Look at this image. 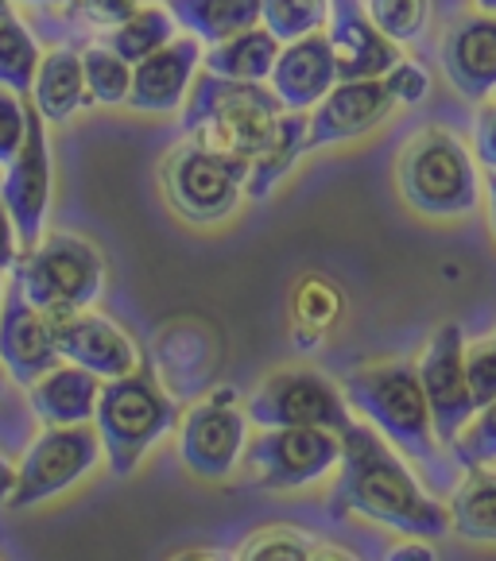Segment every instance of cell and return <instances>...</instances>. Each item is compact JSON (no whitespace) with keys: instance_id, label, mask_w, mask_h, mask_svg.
<instances>
[{"instance_id":"cell-8","label":"cell","mask_w":496,"mask_h":561,"mask_svg":"<svg viewBox=\"0 0 496 561\" xmlns=\"http://www.w3.org/2000/svg\"><path fill=\"white\" fill-rule=\"evenodd\" d=\"M101 454L105 449H101L98 426H90V422H82V426H47L20 461L16 492H12L9 507L27 512V507H40L63 495L98 469Z\"/></svg>"},{"instance_id":"cell-35","label":"cell","mask_w":496,"mask_h":561,"mask_svg":"<svg viewBox=\"0 0 496 561\" xmlns=\"http://www.w3.org/2000/svg\"><path fill=\"white\" fill-rule=\"evenodd\" d=\"M315 546L306 542L303 535H288V530H272L260 535L237 553V561H311Z\"/></svg>"},{"instance_id":"cell-6","label":"cell","mask_w":496,"mask_h":561,"mask_svg":"<svg viewBox=\"0 0 496 561\" xmlns=\"http://www.w3.org/2000/svg\"><path fill=\"white\" fill-rule=\"evenodd\" d=\"M12 279L43 314H75V310L98 302L101 287H105V260L90 240L50 232L32 252H20Z\"/></svg>"},{"instance_id":"cell-32","label":"cell","mask_w":496,"mask_h":561,"mask_svg":"<svg viewBox=\"0 0 496 561\" xmlns=\"http://www.w3.org/2000/svg\"><path fill=\"white\" fill-rule=\"evenodd\" d=\"M450 457H454L458 469H485V465L496 461V399L488 407H481L470 419V426L462 430L450 446Z\"/></svg>"},{"instance_id":"cell-17","label":"cell","mask_w":496,"mask_h":561,"mask_svg":"<svg viewBox=\"0 0 496 561\" xmlns=\"http://www.w3.org/2000/svg\"><path fill=\"white\" fill-rule=\"evenodd\" d=\"M330 39L338 82H361V78H384L399 62V47L372 24L361 0H330Z\"/></svg>"},{"instance_id":"cell-2","label":"cell","mask_w":496,"mask_h":561,"mask_svg":"<svg viewBox=\"0 0 496 561\" xmlns=\"http://www.w3.org/2000/svg\"><path fill=\"white\" fill-rule=\"evenodd\" d=\"M341 396L349 411H357L384 442L415 461L435 488H454V465L442 457V442L435 434L427 396H422L419 368L407 360L372 364L341 376Z\"/></svg>"},{"instance_id":"cell-1","label":"cell","mask_w":496,"mask_h":561,"mask_svg":"<svg viewBox=\"0 0 496 561\" xmlns=\"http://www.w3.org/2000/svg\"><path fill=\"white\" fill-rule=\"evenodd\" d=\"M330 515H361V519L392 527L407 538L450 535V512L427 495L392 442H384L369 422H353L341 434L338 484L330 492Z\"/></svg>"},{"instance_id":"cell-19","label":"cell","mask_w":496,"mask_h":561,"mask_svg":"<svg viewBox=\"0 0 496 561\" xmlns=\"http://www.w3.org/2000/svg\"><path fill=\"white\" fill-rule=\"evenodd\" d=\"M442 70L465 101H485L496 93V16L470 12L450 24L442 39Z\"/></svg>"},{"instance_id":"cell-25","label":"cell","mask_w":496,"mask_h":561,"mask_svg":"<svg viewBox=\"0 0 496 561\" xmlns=\"http://www.w3.org/2000/svg\"><path fill=\"white\" fill-rule=\"evenodd\" d=\"M306 124H311V116H306V113H291V108H288V113L280 116L272 144L260 151L257 163L248 167L245 198H252V202L268 198V194L275 191V182H280L283 174H288L291 167L306 156Z\"/></svg>"},{"instance_id":"cell-37","label":"cell","mask_w":496,"mask_h":561,"mask_svg":"<svg viewBox=\"0 0 496 561\" xmlns=\"http://www.w3.org/2000/svg\"><path fill=\"white\" fill-rule=\"evenodd\" d=\"M384 78H388V85H392V93H396L399 105H419V101L430 93V75L419 67V62H404V58H399L396 67H392Z\"/></svg>"},{"instance_id":"cell-20","label":"cell","mask_w":496,"mask_h":561,"mask_svg":"<svg viewBox=\"0 0 496 561\" xmlns=\"http://www.w3.org/2000/svg\"><path fill=\"white\" fill-rule=\"evenodd\" d=\"M268 85L283 101V108L311 113L338 85V62H334L330 39L318 32V35H306V39L283 43Z\"/></svg>"},{"instance_id":"cell-11","label":"cell","mask_w":496,"mask_h":561,"mask_svg":"<svg viewBox=\"0 0 496 561\" xmlns=\"http://www.w3.org/2000/svg\"><path fill=\"white\" fill-rule=\"evenodd\" d=\"M248 446V414L233 388H217L187 411L179 426V457L199 480H229Z\"/></svg>"},{"instance_id":"cell-26","label":"cell","mask_w":496,"mask_h":561,"mask_svg":"<svg viewBox=\"0 0 496 561\" xmlns=\"http://www.w3.org/2000/svg\"><path fill=\"white\" fill-rule=\"evenodd\" d=\"M450 530L465 542H496V472H465L450 500Z\"/></svg>"},{"instance_id":"cell-5","label":"cell","mask_w":496,"mask_h":561,"mask_svg":"<svg viewBox=\"0 0 496 561\" xmlns=\"http://www.w3.org/2000/svg\"><path fill=\"white\" fill-rule=\"evenodd\" d=\"M399 198L422 217H465L477 209V167L447 128L419 133L396 159Z\"/></svg>"},{"instance_id":"cell-38","label":"cell","mask_w":496,"mask_h":561,"mask_svg":"<svg viewBox=\"0 0 496 561\" xmlns=\"http://www.w3.org/2000/svg\"><path fill=\"white\" fill-rule=\"evenodd\" d=\"M78 9H82V16L90 20V24L113 32L116 24H124L128 16L140 12V0H78Z\"/></svg>"},{"instance_id":"cell-39","label":"cell","mask_w":496,"mask_h":561,"mask_svg":"<svg viewBox=\"0 0 496 561\" xmlns=\"http://www.w3.org/2000/svg\"><path fill=\"white\" fill-rule=\"evenodd\" d=\"M477 159L488 171H496V105L485 108L477 121Z\"/></svg>"},{"instance_id":"cell-46","label":"cell","mask_w":496,"mask_h":561,"mask_svg":"<svg viewBox=\"0 0 496 561\" xmlns=\"http://www.w3.org/2000/svg\"><path fill=\"white\" fill-rule=\"evenodd\" d=\"M473 4H477L481 12H493V16H496V0H473Z\"/></svg>"},{"instance_id":"cell-22","label":"cell","mask_w":496,"mask_h":561,"mask_svg":"<svg viewBox=\"0 0 496 561\" xmlns=\"http://www.w3.org/2000/svg\"><path fill=\"white\" fill-rule=\"evenodd\" d=\"M174 24L187 35L210 47V43L233 39V35L260 27L264 20V0H164Z\"/></svg>"},{"instance_id":"cell-10","label":"cell","mask_w":496,"mask_h":561,"mask_svg":"<svg viewBox=\"0 0 496 561\" xmlns=\"http://www.w3.org/2000/svg\"><path fill=\"white\" fill-rule=\"evenodd\" d=\"M240 461L252 472V484L264 492H291L323 480L341 465V434L311 426L260 430L245 446Z\"/></svg>"},{"instance_id":"cell-42","label":"cell","mask_w":496,"mask_h":561,"mask_svg":"<svg viewBox=\"0 0 496 561\" xmlns=\"http://www.w3.org/2000/svg\"><path fill=\"white\" fill-rule=\"evenodd\" d=\"M12 492H16V469H12V465L0 457V504H9Z\"/></svg>"},{"instance_id":"cell-12","label":"cell","mask_w":496,"mask_h":561,"mask_svg":"<svg viewBox=\"0 0 496 561\" xmlns=\"http://www.w3.org/2000/svg\"><path fill=\"white\" fill-rule=\"evenodd\" d=\"M50 144L47 128H43L40 108L27 101V136L24 148L16 151L9 167H4V182H0V198L12 217L20 252H32L43 237H47V209H50Z\"/></svg>"},{"instance_id":"cell-41","label":"cell","mask_w":496,"mask_h":561,"mask_svg":"<svg viewBox=\"0 0 496 561\" xmlns=\"http://www.w3.org/2000/svg\"><path fill=\"white\" fill-rule=\"evenodd\" d=\"M384 561H439V553H435V546L427 538H407V542L392 546L384 553Z\"/></svg>"},{"instance_id":"cell-3","label":"cell","mask_w":496,"mask_h":561,"mask_svg":"<svg viewBox=\"0 0 496 561\" xmlns=\"http://www.w3.org/2000/svg\"><path fill=\"white\" fill-rule=\"evenodd\" d=\"M288 113L283 101L264 82H233V78L199 75L182 105V133L206 151L233 163L252 167L272 144L275 124Z\"/></svg>"},{"instance_id":"cell-18","label":"cell","mask_w":496,"mask_h":561,"mask_svg":"<svg viewBox=\"0 0 496 561\" xmlns=\"http://www.w3.org/2000/svg\"><path fill=\"white\" fill-rule=\"evenodd\" d=\"M202 67V43L194 35H174L167 47L133 67V93L128 105L136 113H174L187 105L194 78Z\"/></svg>"},{"instance_id":"cell-29","label":"cell","mask_w":496,"mask_h":561,"mask_svg":"<svg viewBox=\"0 0 496 561\" xmlns=\"http://www.w3.org/2000/svg\"><path fill=\"white\" fill-rule=\"evenodd\" d=\"M86 67V90H90V105H128L133 93V62H124L109 43H93L82 50Z\"/></svg>"},{"instance_id":"cell-36","label":"cell","mask_w":496,"mask_h":561,"mask_svg":"<svg viewBox=\"0 0 496 561\" xmlns=\"http://www.w3.org/2000/svg\"><path fill=\"white\" fill-rule=\"evenodd\" d=\"M27 136V98L0 85V167H9Z\"/></svg>"},{"instance_id":"cell-40","label":"cell","mask_w":496,"mask_h":561,"mask_svg":"<svg viewBox=\"0 0 496 561\" xmlns=\"http://www.w3.org/2000/svg\"><path fill=\"white\" fill-rule=\"evenodd\" d=\"M20 260V240L16 229H12V217L4 209V198H0V272H12Z\"/></svg>"},{"instance_id":"cell-30","label":"cell","mask_w":496,"mask_h":561,"mask_svg":"<svg viewBox=\"0 0 496 561\" xmlns=\"http://www.w3.org/2000/svg\"><path fill=\"white\" fill-rule=\"evenodd\" d=\"M260 24L280 43L306 39V35H318L330 24V0H264Z\"/></svg>"},{"instance_id":"cell-13","label":"cell","mask_w":496,"mask_h":561,"mask_svg":"<svg viewBox=\"0 0 496 561\" xmlns=\"http://www.w3.org/2000/svg\"><path fill=\"white\" fill-rule=\"evenodd\" d=\"M419 383L427 396L430 419H435V434L442 446H454V438L470 426V419L477 414L473 403L470 380H465V337L462 325L447 322L435 330V337L427 341L419 356Z\"/></svg>"},{"instance_id":"cell-16","label":"cell","mask_w":496,"mask_h":561,"mask_svg":"<svg viewBox=\"0 0 496 561\" xmlns=\"http://www.w3.org/2000/svg\"><path fill=\"white\" fill-rule=\"evenodd\" d=\"M55 322V341H58V356L67 364L93 371L101 380H121L128 371L140 368V353L128 341V333L116 322L90 310H75V314H58Z\"/></svg>"},{"instance_id":"cell-33","label":"cell","mask_w":496,"mask_h":561,"mask_svg":"<svg viewBox=\"0 0 496 561\" xmlns=\"http://www.w3.org/2000/svg\"><path fill=\"white\" fill-rule=\"evenodd\" d=\"M341 314V295L334 290L330 279H306L295 295V318L303 330L326 333Z\"/></svg>"},{"instance_id":"cell-24","label":"cell","mask_w":496,"mask_h":561,"mask_svg":"<svg viewBox=\"0 0 496 561\" xmlns=\"http://www.w3.org/2000/svg\"><path fill=\"white\" fill-rule=\"evenodd\" d=\"M280 50H283V43L260 24V27H248V32L233 35V39L210 43V47L202 50V67L217 78H233V82H268Z\"/></svg>"},{"instance_id":"cell-28","label":"cell","mask_w":496,"mask_h":561,"mask_svg":"<svg viewBox=\"0 0 496 561\" xmlns=\"http://www.w3.org/2000/svg\"><path fill=\"white\" fill-rule=\"evenodd\" d=\"M179 24L167 12V4H151V9H140L136 16H128L124 24H116L113 32L105 35V43L124 58V62H144L148 55H156L159 47L174 39Z\"/></svg>"},{"instance_id":"cell-43","label":"cell","mask_w":496,"mask_h":561,"mask_svg":"<svg viewBox=\"0 0 496 561\" xmlns=\"http://www.w3.org/2000/svg\"><path fill=\"white\" fill-rule=\"evenodd\" d=\"M174 561H237V558H233L229 550H187Z\"/></svg>"},{"instance_id":"cell-49","label":"cell","mask_w":496,"mask_h":561,"mask_svg":"<svg viewBox=\"0 0 496 561\" xmlns=\"http://www.w3.org/2000/svg\"><path fill=\"white\" fill-rule=\"evenodd\" d=\"M0 275H4V272H0ZM0 298H4V279H0Z\"/></svg>"},{"instance_id":"cell-14","label":"cell","mask_w":496,"mask_h":561,"mask_svg":"<svg viewBox=\"0 0 496 561\" xmlns=\"http://www.w3.org/2000/svg\"><path fill=\"white\" fill-rule=\"evenodd\" d=\"M58 364H63V356H58L55 322L40 306H32V298L12 279L0 298V368L9 371L12 383L32 388L40 376H47Z\"/></svg>"},{"instance_id":"cell-15","label":"cell","mask_w":496,"mask_h":561,"mask_svg":"<svg viewBox=\"0 0 496 561\" xmlns=\"http://www.w3.org/2000/svg\"><path fill=\"white\" fill-rule=\"evenodd\" d=\"M396 93H392L388 78H361V82H338L315 108H311V124H306V151H323L334 144L369 136L384 116L396 108Z\"/></svg>"},{"instance_id":"cell-21","label":"cell","mask_w":496,"mask_h":561,"mask_svg":"<svg viewBox=\"0 0 496 561\" xmlns=\"http://www.w3.org/2000/svg\"><path fill=\"white\" fill-rule=\"evenodd\" d=\"M101 388H105L101 376L63 360L27 388V403L43 426H82L98 414Z\"/></svg>"},{"instance_id":"cell-23","label":"cell","mask_w":496,"mask_h":561,"mask_svg":"<svg viewBox=\"0 0 496 561\" xmlns=\"http://www.w3.org/2000/svg\"><path fill=\"white\" fill-rule=\"evenodd\" d=\"M32 105L40 108L43 121H70L78 108L90 105V90H86V67L82 55L70 47L47 50L40 62V75H35Z\"/></svg>"},{"instance_id":"cell-34","label":"cell","mask_w":496,"mask_h":561,"mask_svg":"<svg viewBox=\"0 0 496 561\" xmlns=\"http://www.w3.org/2000/svg\"><path fill=\"white\" fill-rule=\"evenodd\" d=\"M465 380H470L477 411L496 399V333L477 345H465Z\"/></svg>"},{"instance_id":"cell-4","label":"cell","mask_w":496,"mask_h":561,"mask_svg":"<svg viewBox=\"0 0 496 561\" xmlns=\"http://www.w3.org/2000/svg\"><path fill=\"white\" fill-rule=\"evenodd\" d=\"M93 426H98L101 449L109 457V472L124 480L140 469L148 449L164 434H171L179 426V407L156 383L151 368L140 364V368L121 376V380H105Z\"/></svg>"},{"instance_id":"cell-7","label":"cell","mask_w":496,"mask_h":561,"mask_svg":"<svg viewBox=\"0 0 496 561\" xmlns=\"http://www.w3.org/2000/svg\"><path fill=\"white\" fill-rule=\"evenodd\" d=\"M248 167L206 151L202 144H182L164 159V194L171 209L191 225H217L245 198Z\"/></svg>"},{"instance_id":"cell-31","label":"cell","mask_w":496,"mask_h":561,"mask_svg":"<svg viewBox=\"0 0 496 561\" xmlns=\"http://www.w3.org/2000/svg\"><path fill=\"white\" fill-rule=\"evenodd\" d=\"M364 12L392 43H415L430 27L435 0H361Z\"/></svg>"},{"instance_id":"cell-27","label":"cell","mask_w":496,"mask_h":561,"mask_svg":"<svg viewBox=\"0 0 496 561\" xmlns=\"http://www.w3.org/2000/svg\"><path fill=\"white\" fill-rule=\"evenodd\" d=\"M40 62H43V55H40V47H35L32 32H27L24 20L9 9L0 16V85L32 101Z\"/></svg>"},{"instance_id":"cell-48","label":"cell","mask_w":496,"mask_h":561,"mask_svg":"<svg viewBox=\"0 0 496 561\" xmlns=\"http://www.w3.org/2000/svg\"><path fill=\"white\" fill-rule=\"evenodd\" d=\"M9 4H12V0H0V16H4V12H9Z\"/></svg>"},{"instance_id":"cell-44","label":"cell","mask_w":496,"mask_h":561,"mask_svg":"<svg viewBox=\"0 0 496 561\" xmlns=\"http://www.w3.org/2000/svg\"><path fill=\"white\" fill-rule=\"evenodd\" d=\"M311 561H353L346 558L341 550H330V546H315V553H311Z\"/></svg>"},{"instance_id":"cell-47","label":"cell","mask_w":496,"mask_h":561,"mask_svg":"<svg viewBox=\"0 0 496 561\" xmlns=\"http://www.w3.org/2000/svg\"><path fill=\"white\" fill-rule=\"evenodd\" d=\"M16 4V0H12ZM24 4H70V0H24Z\"/></svg>"},{"instance_id":"cell-45","label":"cell","mask_w":496,"mask_h":561,"mask_svg":"<svg viewBox=\"0 0 496 561\" xmlns=\"http://www.w3.org/2000/svg\"><path fill=\"white\" fill-rule=\"evenodd\" d=\"M488 214H493V237H496V171H488Z\"/></svg>"},{"instance_id":"cell-9","label":"cell","mask_w":496,"mask_h":561,"mask_svg":"<svg viewBox=\"0 0 496 561\" xmlns=\"http://www.w3.org/2000/svg\"><path fill=\"white\" fill-rule=\"evenodd\" d=\"M245 414L252 426L275 430V426H311V430H334L346 434L353 426V414L341 396L338 383H330L318 371L306 368H283L268 376L245 403Z\"/></svg>"}]
</instances>
